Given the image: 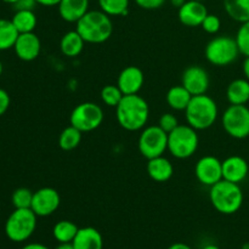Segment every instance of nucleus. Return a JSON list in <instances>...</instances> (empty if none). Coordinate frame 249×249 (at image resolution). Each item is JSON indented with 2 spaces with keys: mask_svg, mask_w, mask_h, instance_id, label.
I'll return each instance as SVG.
<instances>
[{
  "mask_svg": "<svg viewBox=\"0 0 249 249\" xmlns=\"http://www.w3.org/2000/svg\"><path fill=\"white\" fill-rule=\"evenodd\" d=\"M61 0H36L38 5H41V6L51 7V6H57L60 4Z\"/></svg>",
  "mask_w": 249,
  "mask_h": 249,
  "instance_id": "obj_38",
  "label": "nucleus"
},
{
  "mask_svg": "<svg viewBox=\"0 0 249 249\" xmlns=\"http://www.w3.org/2000/svg\"><path fill=\"white\" fill-rule=\"evenodd\" d=\"M139 151L146 160L160 157L168 151V133L160 125H150L142 129L139 136Z\"/></svg>",
  "mask_w": 249,
  "mask_h": 249,
  "instance_id": "obj_8",
  "label": "nucleus"
},
{
  "mask_svg": "<svg viewBox=\"0 0 249 249\" xmlns=\"http://www.w3.org/2000/svg\"><path fill=\"white\" fill-rule=\"evenodd\" d=\"M209 199L216 212L225 215L237 213L243 204V192L240 184L220 180L211 187Z\"/></svg>",
  "mask_w": 249,
  "mask_h": 249,
  "instance_id": "obj_4",
  "label": "nucleus"
},
{
  "mask_svg": "<svg viewBox=\"0 0 249 249\" xmlns=\"http://www.w3.org/2000/svg\"><path fill=\"white\" fill-rule=\"evenodd\" d=\"M197 1H203V0H197Z\"/></svg>",
  "mask_w": 249,
  "mask_h": 249,
  "instance_id": "obj_47",
  "label": "nucleus"
},
{
  "mask_svg": "<svg viewBox=\"0 0 249 249\" xmlns=\"http://www.w3.org/2000/svg\"><path fill=\"white\" fill-rule=\"evenodd\" d=\"M36 5H38L36 0H18L16 4H14V7L16 11H18V10H31V11H34Z\"/></svg>",
  "mask_w": 249,
  "mask_h": 249,
  "instance_id": "obj_37",
  "label": "nucleus"
},
{
  "mask_svg": "<svg viewBox=\"0 0 249 249\" xmlns=\"http://www.w3.org/2000/svg\"><path fill=\"white\" fill-rule=\"evenodd\" d=\"M199 138L196 129L189 124H179L168 134V151L178 160H187L196 153Z\"/></svg>",
  "mask_w": 249,
  "mask_h": 249,
  "instance_id": "obj_6",
  "label": "nucleus"
},
{
  "mask_svg": "<svg viewBox=\"0 0 249 249\" xmlns=\"http://www.w3.org/2000/svg\"><path fill=\"white\" fill-rule=\"evenodd\" d=\"M224 7L235 21L240 23L249 21V0H224Z\"/></svg>",
  "mask_w": 249,
  "mask_h": 249,
  "instance_id": "obj_26",
  "label": "nucleus"
},
{
  "mask_svg": "<svg viewBox=\"0 0 249 249\" xmlns=\"http://www.w3.org/2000/svg\"><path fill=\"white\" fill-rule=\"evenodd\" d=\"M168 249H192V248L190 247L189 245H186V243L177 242V243H173L172 246H169V248Z\"/></svg>",
  "mask_w": 249,
  "mask_h": 249,
  "instance_id": "obj_41",
  "label": "nucleus"
},
{
  "mask_svg": "<svg viewBox=\"0 0 249 249\" xmlns=\"http://www.w3.org/2000/svg\"><path fill=\"white\" fill-rule=\"evenodd\" d=\"M38 216L31 208L15 209L6 219L5 235L15 243L26 242L32 237L36 229Z\"/></svg>",
  "mask_w": 249,
  "mask_h": 249,
  "instance_id": "obj_5",
  "label": "nucleus"
},
{
  "mask_svg": "<svg viewBox=\"0 0 249 249\" xmlns=\"http://www.w3.org/2000/svg\"><path fill=\"white\" fill-rule=\"evenodd\" d=\"M32 199H33V192L27 187L16 189L11 196L12 206L15 207V209L31 208Z\"/></svg>",
  "mask_w": 249,
  "mask_h": 249,
  "instance_id": "obj_31",
  "label": "nucleus"
},
{
  "mask_svg": "<svg viewBox=\"0 0 249 249\" xmlns=\"http://www.w3.org/2000/svg\"><path fill=\"white\" fill-rule=\"evenodd\" d=\"M57 7L63 21L77 23L89 11V0H61Z\"/></svg>",
  "mask_w": 249,
  "mask_h": 249,
  "instance_id": "obj_18",
  "label": "nucleus"
},
{
  "mask_svg": "<svg viewBox=\"0 0 249 249\" xmlns=\"http://www.w3.org/2000/svg\"><path fill=\"white\" fill-rule=\"evenodd\" d=\"M21 249H50L46 247L43 243H28V245L23 246Z\"/></svg>",
  "mask_w": 249,
  "mask_h": 249,
  "instance_id": "obj_39",
  "label": "nucleus"
},
{
  "mask_svg": "<svg viewBox=\"0 0 249 249\" xmlns=\"http://www.w3.org/2000/svg\"><path fill=\"white\" fill-rule=\"evenodd\" d=\"M195 175L202 185L212 187L223 180V162L214 156H204L197 160Z\"/></svg>",
  "mask_w": 249,
  "mask_h": 249,
  "instance_id": "obj_11",
  "label": "nucleus"
},
{
  "mask_svg": "<svg viewBox=\"0 0 249 249\" xmlns=\"http://www.w3.org/2000/svg\"><path fill=\"white\" fill-rule=\"evenodd\" d=\"M18 34L11 19L0 18V51L14 49Z\"/></svg>",
  "mask_w": 249,
  "mask_h": 249,
  "instance_id": "obj_27",
  "label": "nucleus"
},
{
  "mask_svg": "<svg viewBox=\"0 0 249 249\" xmlns=\"http://www.w3.org/2000/svg\"><path fill=\"white\" fill-rule=\"evenodd\" d=\"M2 71H4V66H2V62L0 61V77H1L2 74Z\"/></svg>",
  "mask_w": 249,
  "mask_h": 249,
  "instance_id": "obj_46",
  "label": "nucleus"
},
{
  "mask_svg": "<svg viewBox=\"0 0 249 249\" xmlns=\"http://www.w3.org/2000/svg\"><path fill=\"white\" fill-rule=\"evenodd\" d=\"M207 61L213 66L225 67L235 62L241 55L237 41L229 36H215L207 44L204 49Z\"/></svg>",
  "mask_w": 249,
  "mask_h": 249,
  "instance_id": "obj_7",
  "label": "nucleus"
},
{
  "mask_svg": "<svg viewBox=\"0 0 249 249\" xmlns=\"http://www.w3.org/2000/svg\"><path fill=\"white\" fill-rule=\"evenodd\" d=\"M158 125H160L165 133L169 134L170 131H173L178 125H179V121H178V118L173 113H164L160 116V121H158Z\"/></svg>",
  "mask_w": 249,
  "mask_h": 249,
  "instance_id": "obj_34",
  "label": "nucleus"
},
{
  "mask_svg": "<svg viewBox=\"0 0 249 249\" xmlns=\"http://www.w3.org/2000/svg\"><path fill=\"white\" fill-rule=\"evenodd\" d=\"M192 96L194 95H191V92L184 85L180 84L174 85L168 90L165 100H167V104L169 105L170 108L174 109V111H185L186 107L189 106Z\"/></svg>",
  "mask_w": 249,
  "mask_h": 249,
  "instance_id": "obj_23",
  "label": "nucleus"
},
{
  "mask_svg": "<svg viewBox=\"0 0 249 249\" xmlns=\"http://www.w3.org/2000/svg\"><path fill=\"white\" fill-rule=\"evenodd\" d=\"M84 45L85 40L77 31H70L65 33L60 41L61 53L66 57L70 58H74L79 56L82 53L83 49H84Z\"/></svg>",
  "mask_w": 249,
  "mask_h": 249,
  "instance_id": "obj_22",
  "label": "nucleus"
},
{
  "mask_svg": "<svg viewBox=\"0 0 249 249\" xmlns=\"http://www.w3.org/2000/svg\"><path fill=\"white\" fill-rule=\"evenodd\" d=\"M208 15L206 5L203 1L197 0H187L178 11L179 21L186 27H199L203 23L204 18Z\"/></svg>",
  "mask_w": 249,
  "mask_h": 249,
  "instance_id": "obj_16",
  "label": "nucleus"
},
{
  "mask_svg": "<svg viewBox=\"0 0 249 249\" xmlns=\"http://www.w3.org/2000/svg\"><path fill=\"white\" fill-rule=\"evenodd\" d=\"M79 228L71 220H61L53 225V236L58 243H72Z\"/></svg>",
  "mask_w": 249,
  "mask_h": 249,
  "instance_id": "obj_25",
  "label": "nucleus"
},
{
  "mask_svg": "<svg viewBox=\"0 0 249 249\" xmlns=\"http://www.w3.org/2000/svg\"><path fill=\"white\" fill-rule=\"evenodd\" d=\"M242 71H243V74H245L246 79L249 80V57H246L245 61H243Z\"/></svg>",
  "mask_w": 249,
  "mask_h": 249,
  "instance_id": "obj_40",
  "label": "nucleus"
},
{
  "mask_svg": "<svg viewBox=\"0 0 249 249\" xmlns=\"http://www.w3.org/2000/svg\"><path fill=\"white\" fill-rule=\"evenodd\" d=\"M181 84L191 92V95L207 94L211 85L209 74L201 66H190L184 71Z\"/></svg>",
  "mask_w": 249,
  "mask_h": 249,
  "instance_id": "obj_13",
  "label": "nucleus"
},
{
  "mask_svg": "<svg viewBox=\"0 0 249 249\" xmlns=\"http://www.w3.org/2000/svg\"><path fill=\"white\" fill-rule=\"evenodd\" d=\"M100 96H101L102 102H104L106 106L114 107V108H116L119 105V102L122 101V99L124 97V94L122 92V90L119 89L118 85L107 84L101 89Z\"/></svg>",
  "mask_w": 249,
  "mask_h": 249,
  "instance_id": "obj_30",
  "label": "nucleus"
},
{
  "mask_svg": "<svg viewBox=\"0 0 249 249\" xmlns=\"http://www.w3.org/2000/svg\"><path fill=\"white\" fill-rule=\"evenodd\" d=\"M61 204L60 194L53 187H41L33 192L31 209L36 216H49L55 213Z\"/></svg>",
  "mask_w": 249,
  "mask_h": 249,
  "instance_id": "obj_12",
  "label": "nucleus"
},
{
  "mask_svg": "<svg viewBox=\"0 0 249 249\" xmlns=\"http://www.w3.org/2000/svg\"><path fill=\"white\" fill-rule=\"evenodd\" d=\"M223 128L231 138L242 140L249 136V108L246 105H230L223 114Z\"/></svg>",
  "mask_w": 249,
  "mask_h": 249,
  "instance_id": "obj_10",
  "label": "nucleus"
},
{
  "mask_svg": "<svg viewBox=\"0 0 249 249\" xmlns=\"http://www.w3.org/2000/svg\"><path fill=\"white\" fill-rule=\"evenodd\" d=\"M184 112L190 126L196 130H206L216 122L219 108L213 97L203 94L192 96L189 106Z\"/></svg>",
  "mask_w": 249,
  "mask_h": 249,
  "instance_id": "obj_3",
  "label": "nucleus"
},
{
  "mask_svg": "<svg viewBox=\"0 0 249 249\" xmlns=\"http://www.w3.org/2000/svg\"><path fill=\"white\" fill-rule=\"evenodd\" d=\"M2 2H5V4H11V5H14V4H16L17 1H18V0H1Z\"/></svg>",
  "mask_w": 249,
  "mask_h": 249,
  "instance_id": "obj_45",
  "label": "nucleus"
},
{
  "mask_svg": "<svg viewBox=\"0 0 249 249\" xmlns=\"http://www.w3.org/2000/svg\"><path fill=\"white\" fill-rule=\"evenodd\" d=\"M101 11L108 16H123L128 12L130 0H97Z\"/></svg>",
  "mask_w": 249,
  "mask_h": 249,
  "instance_id": "obj_29",
  "label": "nucleus"
},
{
  "mask_svg": "<svg viewBox=\"0 0 249 249\" xmlns=\"http://www.w3.org/2000/svg\"><path fill=\"white\" fill-rule=\"evenodd\" d=\"M150 117L147 101L139 94L124 95L116 107V118L119 125L128 131H138L145 128Z\"/></svg>",
  "mask_w": 249,
  "mask_h": 249,
  "instance_id": "obj_1",
  "label": "nucleus"
},
{
  "mask_svg": "<svg viewBox=\"0 0 249 249\" xmlns=\"http://www.w3.org/2000/svg\"><path fill=\"white\" fill-rule=\"evenodd\" d=\"M226 99L230 105H247L249 102V80L246 78L232 80L226 89Z\"/></svg>",
  "mask_w": 249,
  "mask_h": 249,
  "instance_id": "obj_21",
  "label": "nucleus"
},
{
  "mask_svg": "<svg viewBox=\"0 0 249 249\" xmlns=\"http://www.w3.org/2000/svg\"><path fill=\"white\" fill-rule=\"evenodd\" d=\"M11 21L19 34L34 32L38 23L36 14L31 10H18L14 14Z\"/></svg>",
  "mask_w": 249,
  "mask_h": 249,
  "instance_id": "obj_24",
  "label": "nucleus"
},
{
  "mask_svg": "<svg viewBox=\"0 0 249 249\" xmlns=\"http://www.w3.org/2000/svg\"><path fill=\"white\" fill-rule=\"evenodd\" d=\"M147 160L146 170L151 179L157 182H165L172 179L174 174V165L168 158H165L164 156H160V157L151 158Z\"/></svg>",
  "mask_w": 249,
  "mask_h": 249,
  "instance_id": "obj_19",
  "label": "nucleus"
},
{
  "mask_svg": "<svg viewBox=\"0 0 249 249\" xmlns=\"http://www.w3.org/2000/svg\"><path fill=\"white\" fill-rule=\"evenodd\" d=\"M55 249H74L72 243H60Z\"/></svg>",
  "mask_w": 249,
  "mask_h": 249,
  "instance_id": "obj_43",
  "label": "nucleus"
},
{
  "mask_svg": "<svg viewBox=\"0 0 249 249\" xmlns=\"http://www.w3.org/2000/svg\"><path fill=\"white\" fill-rule=\"evenodd\" d=\"M235 39L237 41L241 55L249 57V21L241 23Z\"/></svg>",
  "mask_w": 249,
  "mask_h": 249,
  "instance_id": "obj_32",
  "label": "nucleus"
},
{
  "mask_svg": "<svg viewBox=\"0 0 249 249\" xmlns=\"http://www.w3.org/2000/svg\"><path fill=\"white\" fill-rule=\"evenodd\" d=\"M202 249H220V248H219L218 246H215V245H207V246H204V247Z\"/></svg>",
  "mask_w": 249,
  "mask_h": 249,
  "instance_id": "obj_44",
  "label": "nucleus"
},
{
  "mask_svg": "<svg viewBox=\"0 0 249 249\" xmlns=\"http://www.w3.org/2000/svg\"><path fill=\"white\" fill-rule=\"evenodd\" d=\"M135 2L143 10H157L164 5L165 0H135Z\"/></svg>",
  "mask_w": 249,
  "mask_h": 249,
  "instance_id": "obj_35",
  "label": "nucleus"
},
{
  "mask_svg": "<svg viewBox=\"0 0 249 249\" xmlns=\"http://www.w3.org/2000/svg\"><path fill=\"white\" fill-rule=\"evenodd\" d=\"M202 28L204 32H207L208 34H216L220 31L221 27V21L216 15L208 14L207 17L204 18L203 23H202Z\"/></svg>",
  "mask_w": 249,
  "mask_h": 249,
  "instance_id": "obj_33",
  "label": "nucleus"
},
{
  "mask_svg": "<svg viewBox=\"0 0 249 249\" xmlns=\"http://www.w3.org/2000/svg\"><path fill=\"white\" fill-rule=\"evenodd\" d=\"M10 104H11V99H10L9 92L5 89H2V88H0V117L6 113V111L10 107Z\"/></svg>",
  "mask_w": 249,
  "mask_h": 249,
  "instance_id": "obj_36",
  "label": "nucleus"
},
{
  "mask_svg": "<svg viewBox=\"0 0 249 249\" xmlns=\"http://www.w3.org/2000/svg\"><path fill=\"white\" fill-rule=\"evenodd\" d=\"M14 50L19 60L24 62H31V61L36 60L40 55L41 41L34 32L18 34L14 45Z\"/></svg>",
  "mask_w": 249,
  "mask_h": 249,
  "instance_id": "obj_14",
  "label": "nucleus"
},
{
  "mask_svg": "<svg viewBox=\"0 0 249 249\" xmlns=\"http://www.w3.org/2000/svg\"><path fill=\"white\" fill-rule=\"evenodd\" d=\"M75 24V31L82 36L85 43L89 44L105 43L113 33L111 16L101 10H89Z\"/></svg>",
  "mask_w": 249,
  "mask_h": 249,
  "instance_id": "obj_2",
  "label": "nucleus"
},
{
  "mask_svg": "<svg viewBox=\"0 0 249 249\" xmlns=\"http://www.w3.org/2000/svg\"><path fill=\"white\" fill-rule=\"evenodd\" d=\"M186 1H187V0H170V4H172L174 7H178V9H180V7H181L182 5H184Z\"/></svg>",
  "mask_w": 249,
  "mask_h": 249,
  "instance_id": "obj_42",
  "label": "nucleus"
},
{
  "mask_svg": "<svg viewBox=\"0 0 249 249\" xmlns=\"http://www.w3.org/2000/svg\"><path fill=\"white\" fill-rule=\"evenodd\" d=\"M83 133L73 125L67 126L58 136V146L63 151H72L79 146Z\"/></svg>",
  "mask_w": 249,
  "mask_h": 249,
  "instance_id": "obj_28",
  "label": "nucleus"
},
{
  "mask_svg": "<svg viewBox=\"0 0 249 249\" xmlns=\"http://www.w3.org/2000/svg\"><path fill=\"white\" fill-rule=\"evenodd\" d=\"M104 122V111L95 102H83L74 107L70 116V123L82 133H90Z\"/></svg>",
  "mask_w": 249,
  "mask_h": 249,
  "instance_id": "obj_9",
  "label": "nucleus"
},
{
  "mask_svg": "<svg viewBox=\"0 0 249 249\" xmlns=\"http://www.w3.org/2000/svg\"><path fill=\"white\" fill-rule=\"evenodd\" d=\"M145 83V75L141 68L136 66H128L119 73L117 85L124 95L139 94Z\"/></svg>",
  "mask_w": 249,
  "mask_h": 249,
  "instance_id": "obj_15",
  "label": "nucleus"
},
{
  "mask_svg": "<svg viewBox=\"0 0 249 249\" xmlns=\"http://www.w3.org/2000/svg\"><path fill=\"white\" fill-rule=\"evenodd\" d=\"M72 245L74 249H104V238L99 230L87 226L79 228Z\"/></svg>",
  "mask_w": 249,
  "mask_h": 249,
  "instance_id": "obj_20",
  "label": "nucleus"
},
{
  "mask_svg": "<svg viewBox=\"0 0 249 249\" xmlns=\"http://www.w3.org/2000/svg\"><path fill=\"white\" fill-rule=\"evenodd\" d=\"M249 165L241 156H230L223 160V179L241 184L248 177Z\"/></svg>",
  "mask_w": 249,
  "mask_h": 249,
  "instance_id": "obj_17",
  "label": "nucleus"
}]
</instances>
